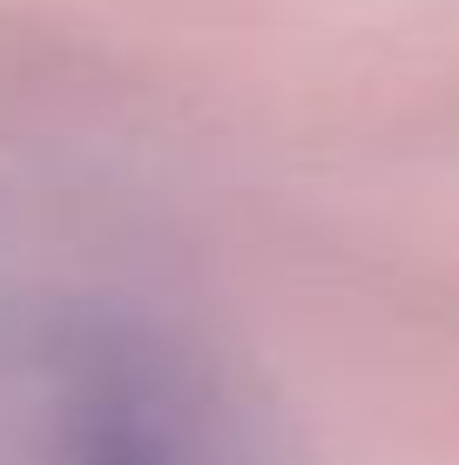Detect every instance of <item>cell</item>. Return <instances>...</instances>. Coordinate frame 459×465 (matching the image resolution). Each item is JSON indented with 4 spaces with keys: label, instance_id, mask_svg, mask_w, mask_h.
Masks as SVG:
<instances>
[{
    "label": "cell",
    "instance_id": "obj_1",
    "mask_svg": "<svg viewBox=\"0 0 459 465\" xmlns=\"http://www.w3.org/2000/svg\"><path fill=\"white\" fill-rule=\"evenodd\" d=\"M55 465H216L169 364L129 338H75L55 371Z\"/></svg>",
    "mask_w": 459,
    "mask_h": 465
}]
</instances>
